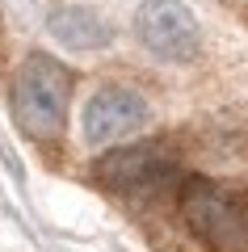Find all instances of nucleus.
<instances>
[{"label": "nucleus", "mask_w": 248, "mask_h": 252, "mask_svg": "<svg viewBox=\"0 0 248 252\" xmlns=\"http://www.w3.org/2000/svg\"><path fill=\"white\" fill-rule=\"evenodd\" d=\"M68 101H71V72L55 55H26L13 76V118L38 143H55L68 126Z\"/></svg>", "instance_id": "f257e3e1"}, {"label": "nucleus", "mask_w": 248, "mask_h": 252, "mask_svg": "<svg viewBox=\"0 0 248 252\" xmlns=\"http://www.w3.org/2000/svg\"><path fill=\"white\" fill-rule=\"evenodd\" d=\"M181 219L214 252H248V198L206 177H189L181 185Z\"/></svg>", "instance_id": "f03ea898"}, {"label": "nucleus", "mask_w": 248, "mask_h": 252, "mask_svg": "<svg viewBox=\"0 0 248 252\" xmlns=\"http://www.w3.org/2000/svg\"><path fill=\"white\" fill-rule=\"evenodd\" d=\"M135 34L164 63H189L202 51L198 17L181 0H143L139 9H135Z\"/></svg>", "instance_id": "7ed1b4c3"}, {"label": "nucleus", "mask_w": 248, "mask_h": 252, "mask_svg": "<svg viewBox=\"0 0 248 252\" xmlns=\"http://www.w3.org/2000/svg\"><path fill=\"white\" fill-rule=\"evenodd\" d=\"M143 126H147V101L126 84H101L84 105V139L93 147L122 143Z\"/></svg>", "instance_id": "20e7f679"}, {"label": "nucleus", "mask_w": 248, "mask_h": 252, "mask_svg": "<svg viewBox=\"0 0 248 252\" xmlns=\"http://www.w3.org/2000/svg\"><path fill=\"white\" fill-rule=\"evenodd\" d=\"M177 160L164 143H135V147H118L106 152L97 160V181L114 193H147V189L164 185L173 177Z\"/></svg>", "instance_id": "39448f33"}, {"label": "nucleus", "mask_w": 248, "mask_h": 252, "mask_svg": "<svg viewBox=\"0 0 248 252\" xmlns=\"http://www.w3.org/2000/svg\"><path fill=\"white\" fill-rule=\"evenodd\" d=\"M46 30H51L55 42L71 46V51H106V46L114 42L109 21L101 17V13L84 9V4H59V9H51Z\"/></svg>", "instance_id": "423d86ee"}]
</instances>
